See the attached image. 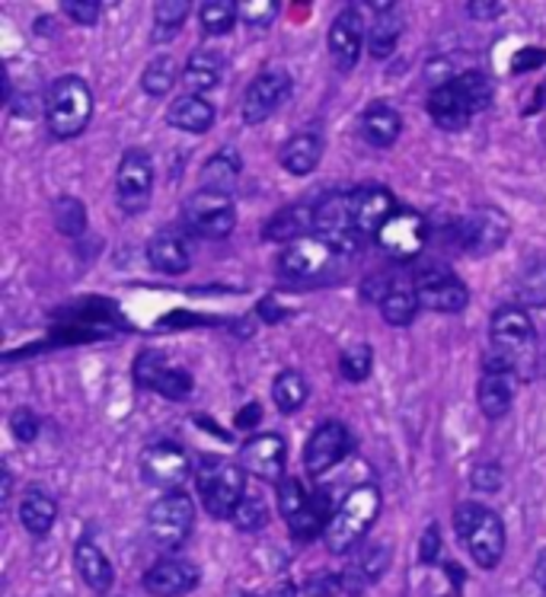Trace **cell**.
Returning a JSON list of instances; mask_svg holds the SVG:
<instances>
[{"mask_svg":"<svg viewBox=\"0 0 546 597\" xmlns=\"http://www.w3.org/2000/svg\"><path fill=\"white\" fill-rule=\"evenodd\" d=\"M352 451V434L342 422H323L317 432L310 434L307 447H303V466L310 476H323L339 461H346V454Z\"/></svg>","mask_w":546,"mask_h":597,"instance_id":"cell-13","label":"cell"},{"mask_svg":"<svg viewBox=\"0 0 546 597\" xmlns=\"http://www.w3.org/2000/svg\"><path fill=\"white\" fill-rule=\"evenodd\" d=\"M307 498H310V492H303V486L298 483V480H285V483L278 486V508H281L285 521H291V517L301 515L303 505H307Z\"/></svg>","mask_w":546,"mask_h":597,"instance_id":"cell-44","label":"cell"},{"mask_svg":"<svg viewBox=\"0 0 546 597\" xmlns=\"http://www.w3.org/2000/svg\"><path fill=\"white\" fill-rule=\"evenodd\" d=\"M176 81H183L179 78V71H176V61L173 58H154L147 68H144V78H141V86H144V93L147 96H166L173 86H176Z\"/></svg>","mask_w":546,"mask_h":597,"instance_id":"cell-37","label":"cell"},{"mask_svg":"<svg viewBox=\"0 0 546 597\" xmlns=\"http://www.w3.org/2000/svg\"><path fill=\"white\" fill-rule=\"evenodd\" d=\"M429 240V224L419 212L410 208H396V215L390 217L378 234V244L390 259H415L422 253V246Z\"/></svg>","mask_w":546,"mask_h":597,"instance_id":"cell-10","label":"cell"},{"mask_svg":"<svg viewBox=\"0 0 546 597\" xmlns=\"http://www.w3.org/2000/svg\"><path fill=\"white\" fill-rule=\"evenodd\" d=\"M387 559H390V549H387V546H374V549L364 553V559L358 563V569H361V575H364L368 581H374V578H381L383 569H387Z\"/></svg>","mask_w":546,"mask_h":597,"instance_id":"cell-49","label":"cell"},{"mask_svg":"<svg viewBox=\"0 0 546 597\" xmlns=\"http://www.w3.org/2000/svg\"><path fill=\"white\" fill-rule=\"evenodd\" d=\"M378 515H381V492H378V486L368 483V486L352 488V492L342 498V505L336 508L327 534H323L329 553L342 556V553L356 549L358 543L364 541V534L374 527Z\"/></svg>","mask_w":546,"mask_h":597,"instance_id":"cell-1","label":"cell"},{"mask_svg":"<svg viewBox=\"0 0 546 597\" xmlns=\"http://www.w3.org/2000/svg\"><path fill=\"white\" fill-rule=\"evenodd\" d=\"M349 212L361 237H378L383 224L396 215V202L381 186H364V189L349 192Z\"/></svg>","mask_w":546,"mask_h":597,"instance_id":"cell-18","label":"cell"},{"mask_svg":"<svg viewBox=\"0 0 546 597\" xmlns=\"http://www.w3.org/2000/svg\"><path fill=\"white\" fill-rule=\"evenodd\" d=\"M220 74H224V58L218 52H195L186 61L183 68V86L189 90L192 96H205L212 93L220 83Z\"/></svg>","mask_w":546,"mask_h":597,"instance_id":"cell-28","label":"cell"},{"mask_svg":"<svg viewBox=\"0 0 546 597\" xmlns=\"http://www.w3.org/2000/svg\"><path fill=\"white\" fill-rule=\"evenodd\" d=\"M320 157H323V141H320L317 132H301V135H295L285 147H281V154H278L281 166H285L288 173H295V176L313 173Z\"/></svg>","mask_w":546,"mask_h":597,"instance_id":"cell-29","label":"cell"},{"mask_svg":"<svg viewBox=\"0 0 546 597\" xmlns=\"http://www.w3.org/2000/svg\"><path fill=\"white\" fill-rule=\"evenodd\" d=\"M332 256L336 249L323 244L320 237H307L291 244L281 256H278V275L281 278H291V281H303V278H317L332 266Z\"/></svg>","mask_w":546,"mask_h":597,"instance_id":"cell-16","label":"cell"},{"mask_svg":"<svg viewBox=\"0 0 546 597\" xmlns=\"http://www.w3.org/2000/svg\"><path fill=\"white\" fill-rule=\"evenodd\" d=\"M55 227L64 237H81L83 227H86V212H83V202L78 198H58L55 202Z\"/></svg>","mask_w":546,"mask_h":597,"instance_id":"cell-41","label":"cell"},{"mask_svg":"<svg viewBox=\"0 0 546 597\" xmlns=\"http://www.w3.org/2000/svg\"><path fill=\"white\" fill-rule=\"evenodd\" d=\"M58 517L55 498H49L42 488H29L20 502V524L27 527L32 537H45L52 531Z\"/></svg>","mask_w":546,"mask_h":597,"instance_id":"cell-31","label":"cell"},{"mask_svg":"<svg viewBox=\"0 0 546 597\" xmlns=\"http://www.w3.org/2000/svg\"><path fill=\"white\" fill-rule=\"evenodd\" d=\"M198 578V566H192L189 559H164L144 572V591L154 597H179L192 591Z\"/></svg>","mask_w":546,"mask_h":597,"instance_id":"cell-20","label":"cell"},{"mask_svg":"<svg viewBox=\"0 0 546 597\" xmlns=\"http://www.w3.org/2000/svg\"><path fill=\"white\" fill-rule=\"evenodd\" d=\"M313 215L317 208L310 205H288L285 212L266 224V240H281V244H298V240H307V234L313 230Z\"/></svg>","mask_w":546,"mask_h":597,"instance_id":"cell-26","label":"cell"},{"mask_svg":"<svg viewBox=\"0 0 546 597\" xmlns=\"http://www.w3.org/2000/svg\"><path fill=\"white\" fill-rule=\"evenodd\" d=\"M244 488V466L218 461V457L208 461V466L202 470V480H198V492H202L205 512L212 517H234L237 505L246 498Z\"/></svg>","mask_w":546,"mask_h":597,"instance_id":"cell-6","label":"cell"},{"mask_svg":"<svg viewBox=\"0 0 546 597\" xmlns=\"http://www.w3.org/2000/svg\"><path fill=\"white\" fill-rule=\"evenodd\" d=\"M371 364H374V354H371L368 346H352L349 352H342V358H339V371H342V378L352 380V383L368 380V374H371Z\"/></svg>","mask_w":546,"mask_h":597,"instance_id":"cell-42","label":"cell"},{"mask_svg":"<svg viewBox=\"0 0 546 597\" xmlns=\"http://www.w3.org/2000/svg\"><path fill=\"white\" fill-rule=\"evenodd\" d=\"M403 132V119L390 103H371L361 115V137L371 147H390Z\"/></svg>","mask_w":546,"mask_h":597,"instance_id":"cell-25","label":"cell"},{"mask_svg":"<svg viewBox=\"0 0 546 597\" xmlns=\"http://www.w3.org/2000/svg\"><path fill=\"white\" fill-rule=\"evenodd\" d=\"M415 295H419L422 307L437 310V313H461L470 300L466 285L447 266H429V269L419 271L415 275Z\"/></svg>","mask_w":546,"mask_h":597,"instance_id":"cell-9","label":"cell"},{"mask_svg":"<svg viewBox=\"0 0 546 597\" xmlns=\"http://www.w3.org/2000/svg\"><path fill=\"white\" fill-rule=\"evenodd\" d=\"M534 578H537V585L546 591V549L537 556V566H534Z\"/></svg>","mask_w":546,"mask_h":597,"instance_id":"cell-57","label":"cell"},{"mask_svg":"<svg viewBox=\"0 0 546 597\" xmlns=\"http://www.w3.org/2000/svg\"><path fill=\"white\" fill-rule=\"evenodd\" d=\"M135 378L141 387L147 390H157L166 400H186L192 393V374L183 371V368H173L166 364L164 354H151L144 352L137 358L135 364Z\"/></svg>","mask_w":546,"mask_h":597,"instance_id":"cell-17","label":"cell"},{"mask_svg":"<svg viewBox=\"0 0 546 597\" xmlns=\"http://www.w3.org/2000/svg\"><path fill=\"white\" fill-rule=\"evenodd\" d=\"M192 463L186 457V451L179 444L169 441H157L141 454V476L157 488H169L176 492V486H183L189 480Z\"/></svg>","mask_w":546,"mask_h":597,"instance_id":"cell-11","label":"cell"},{"mask_svg":"<svg viewBox=\"0 0 546 597\" xmlns=\"http://www.w3.org/2000/svg\"><path fill=\"white\" fill-rule=\"evenodd\" d=\"M313 230H317V237H320L323 244L332 246L336 253H356L361 240H364L356 230V224H352L349 195H342V192L329 195V198H323V202L317 205Z\"/></svg>","mask_w":546,"mask_h":597,"instance_id":"cell-8","label":"cell"},{"mask_svg":"<svg viewBox=\"0 0 546 597\" xmlns=\"http://www.w3.org/2000/svg\"><path fill=\"white\" fill-rule=\"evenodd\" d=\"M240 461H244L246 473L266 480V483H281V473H285V441L278 434H256L249 438L240 451Z\"/></svg>","mask_w":546,"mask_h":597,"instance_id":"cell-19","label":"cell"},{"mask_svg":"<svg viewBox=\"0 0 546 597\" xmlns=\"http://www.w3.org/2000/svg\"><path fill=\"white\" fill-rule=\"evenodd\" d=\"M195 524V505L186 492H166L161 502L147 512V537L157 549H176L183 546Z\"/></svg>","mask_w":546,"mask_h":597,"instance_id":"cell-5","label":"cell"},{"mask_svg":"<svg viewBox=\"0 0 546 597\" xmlns=\"http://www.w3.org/2000/svg\"><path fill=\"white\" fill-rule=\"evenodd\" d=\"M166 122L173 128H183V132H192V135H202L215 125V106L205 100V96H179L173 100L169 109H166Z\"/></svg>","mask_w":546,"mask_h":597,"instance_id":"cell-24","label":"cell"},{"mask_svg":"<svg viewBox=\"0 0 546 597\" xmlns=\"http://www.w3.org/2000/svg\"><path fill=\"white\" fill-rule=\"evenodd\" d=\"M466 10H470V17H476V20H495V17L502 13V3H470Z\"/></svg>","mask_w":546,"mask_h":597,"instance_id":"cell-55","label":"cell"},{"mask_svg":"<svg viewBox=\"0 0 546 597\" xmlns=\"http://www.w3.org/2000/svg\"><path fill=\"white\" fill-rule=\"evenodd\" d=\"M259 419H262V406H259V403H249V406H244V412L237 415V429H256Z\"/></svg>","mask_w":546,"mask_h":597,"instance_id":"cell-54","label":"cell"},{"mask_svg":"<svg viewBox=\"0 0 546 597\" xmlns=\"http://www.w3.org/2000/svg\"><path fill=\"white\" fill-rule=\"evenodd\" d=\"M486 508L483 505H473V502H464L457 512H454V531H457V537H470V531L476 527V521H480V515H483Z\"/></svg>","mask_w":546,"mask_h":597,"instance_id":"cell-50","label":"cell"},{"mask_svg":"<svg viewBox=\"0 0 546 597\" xmlns=\"http://www.w3.org/2000/svg\"><path fill=\"white\" fill-rule=\"evenodd\" d=\"M307 393L310 387L298 371H281L272 383V397L281 412H298L307 403Z\"/></svg>","mask_w":546,"mask_h":597,"instance_id":"cell-36","label":"cell"},{"mask_svg":"<svg viewBox=\"0 0 546 597\" xmlns=\"http://www.w3.org/2000/svg\"><path fill=\"white\" fill-rule=\"evenodd\" d=\"M329 58L332 64L349 74L361 58V42H364V20H361V10L358 7H346L339 10V17L332 20L329 27Z\"/></svg>","mask_w":546,"mask_h":597,"instance_id":"cell-14","label":"cell"},{"mask_svg":"<svg viewBox=\"0 0 546 597\" xmlns=\"http://www.w3.org/2000/svg\"><path fill=\"white\" fill-rule=\"evenodd\" d=\"M518 303L521 307H546V256L530 259L527 269L521 271Z\"/></svg>","mask_w":546,"mask_h":597,"instance_id":"cell-34","label":"cell"},{"mask_svg":"<svg viewBox=\"0 0 546 597\" xmlns=\"http://www.w3.org/2000/svg\"><path fill=\"white\" fill-rule=\"evenodd\" d=\"M147 263L164 275H183L192 266L189 244L176 230H164L147 246Z\"/></svg>","mask_w":546,"mask_h":597,"instance_id":"cell-22","label":"cell"},{"mask_svg":"<svg viewBox=\"0 0 546 597\" xmlns=\"http://www.w3.org/2000/svg\"><path fill=\"white\" fill-rule=\"evenodd\" d=\"M266 521H269L266 502L256 498V495H246L244 502L237 505V512H234V524L240 531H259V527H266Z\"/></svg>","mask_w":546,"mask_h":597,"instance_id":"cell-43","label":"cell"},{"mask_svg":"<svg viewBox=\"0 0 546 597\" xmlns=\"http://www.w3.org/2000/svg\"><path fill=\"white\" fill-rule=\"evenodd\" d=\"M74 563H78V572H81V578L86 581V588H93L96 595H106L112 588V581H115V575H112V563L106 559V553L96 546V543L81 541L78 543V549H74Z\"/></svg>","mask_w":546,"mask_h":597,"instance_id":"cell-27","label":"cell"},{"mask_svg":"<svg viewBox=\"0 0 546 597\" xmlns=\"http://www.w3.org/2000/svg\"><path fill=\"white\" fill-rule=\"evenodd\" d=\"M546 61V49H521L518 58L512 61V71L515 74H524V71H534Z\"/></svg>","mask_w":546,"mask_h":597,"instance_id":"cell-52","label":"cell"},{"mask_svg":"<svg viewBox=\"0 0 546 597\" xmlns=\"http://www.w3.org/2000/svg\"><path fill=\"white\" fill-rule=\"evenodd\" d=\"M259 313L269 320V323H275V320H281V310H275V300L272 298H266L262 300V307H259Z\"/></svg>","mask_w":546,"mask_h":597,"instance_id":"cell-56","label":"cell"},{"mask_svg":"<svg viewBox=\"0 0 546 597\" xmlns=\"http://www.w3.org/2000/svg\"><path fill=\"white\" fill-rule=\"evenodd\" d=\"M10 432L17 434L20 441H35V434H39V415L32 412V409H17L13 415H10Z\"/></svg>","mask_w":546,"mask_h":597,"instance_id":"cell-47","label":"cell"},{"mask_svg":"<svg viewBox=\"0 0 546 597\" xmlns=\"http://www.w3.org/2000/svg\"><path fill=\"white\" fill-rule=\"evenodd\" d=\"M454 86L470 112H483L492 103V81L480 71H466L461 78H454Z\"/></svg>","mask_w":546,"mask_h":597,"instance_id":"cell-39","label":"cell"},{"mask_svg":"<svg viewBox=\"0 0 546 597\" xmlns=\"http://www.w3.org/2000/svg\"><path fill=\"white\" fill-rule=\"evenodd\" d=\"M237 7L230 0H208L202 10H198V20H202V29L208 35H224L234 29V20H237Z\"/></svg>","mask_w":546,"mask_h":597,"instance_id":"cell-40","label":"cell"},{"mask_svg":"<svg viewBox=\"0 0 546 597\" xmlns=\"http://www.w3.org/2000/svg\"><path fill=\"white\" fill-rule=\"evenodd\" d=\"M237 176H240V157H237V151H218L212 161L205 163V169H202L205 189L224 192V195L237 183Z\"/></svg>","mask_w":546,"mask_h":597,"instance_id":"cell-32","label":"cell"},{"mask_svg":"<svg viewBox=\"0 0 546 597\" xmlns=\"http://www.w3.org/2000/svg\"><path fill=\"white\" fill-rule=\"evenodd\" d=\"M291 96V78L285 71H262L244 93V119L259 125Z\"/></svg>","mask_w":546,"mask_h":597,"instance_id":"cell-15","label":"cell"},{"mask_svg":"<svg viewBox=\"0 0 546 597\" xmlns=\"http://www.w3.org/2000/svg\"><path fill=\"white\" fill-rule=\"evenodd\" d=\"M512 234V217L495 205H483L461 220L457 240L470 256H492Z\"/></svg>","mask_w":546,"mask_h":597,"instance_id":"cell-7","label":"cell"},{"mask_svg":"<svg viewBox=\"0 0 546 597\" xmlns=\"http://www.w3.org/2000/svg\"><path fill=\"white\" fill-rule=\"evenodd\" d=\"M544 100H546V86H544Z\"/></svg>","mask_w":546,"mask_h":597,"instance_id":"cell-59","label":"cell"},{"mask_svg":"<svg viewBox=\"0 0 546 597\" xmlns=\"http://www.w3.org/2000/svg\"><path fill=\"white\" fill-rule=\"evenodd\" d=\"M183 224L186 230H192L195 237H205V240H220L234 230L237 224V208H234V198L224 195V192L198 189L195 195L186 198L183 205Z\"/></svg>","mask_w":546,"mask_h":597,"instance_id":"cell-4","label":"cell"},{"mask_svg":"<svg viewBox=\"0 0 546 597\" xmlns=\"http://www.w3.org/2000/svg\"><path fill=\"white\" fill-rule=\"evenodd\" d=\"M240 17H244L246 27L253 29H266L278 17V3H269V0H246L240 7Z\"/></svg>","mask_w":546,"mask_h":597,"instance_id":"cell-46","label":"cell"},{"mask_svg":"<svg viewBox=\"0 0 546 597\" xmlns=\"http://www.w3.org/2000/svg\"><path fill=\"white\" fill-rule=\"evenodd\" d=\"M419 295H415V288H403V285H393V291L383 298L381 303V313L383 320L390 326H410L415 320V313H419Z\"/></svg>","mask_w":546,"mask_h":597,"instance_id":"cell-33","label":"cell"},{"mask_svg":"<svg viewBox=\"0 0 546 597\" xmlns=\"http://www.w3.org/2000/svg\"><path fill=\"white\" fill-rule=\"evenodd\" d=\"M447 575H451V578H454V581H464V578H466L464 569H457V566H454V563H451V566H447Z\"/></svg>","mask_w":546,"mask_h":597,"instance_id":"cell-58","label":"cell"},{"mask_svg":"<svg viewBox=\"0 0 546 597\" xmlns=\"http://www.w3.org/2000/svg\"><path fill=\"white\" fill-rule=\"evenodd\" d=\"M437 553H441V531H437V524H429V527H425V534H422L419 559H422L425 566H432V563L437 559Z\"/></svg>","mask_w":546,"mask_h":597,"instance_id":"cell-51","label":"cell"},{"mask_svg":"<svg viewBox=\"0 0 546 597\" xmlns=\"http://www.w3.org/2000/svg\"><path fill=\"white\" fill-rule=\"evenodd\" d=\"M339 585H342V578L339 575H317V578H310V591L307 595L310 597H327V595H336L339 591Z\"/></svg>","mask_w":546,"mask_h":597,"instance_id":"cell-53","label":"cell"},{"mask_svg":"<svg viewBox=\"0 0 546 597\" xmlns=\"http://www.w3.org/2000/svg\"><path fill=\"white\" fill-rule=\"evenodd\" d=\"M400 32H403V13H396L393 7L390 10H383L381 17L374 20V27H371V54L374 58H387V54L396 49V39H400Z\"/></svg>","mask_w":546,"mask_h":597,"instance_id":"cell-35","label":"cell"},{"mask_svg":"<svg viewBox=\"0 0 546 597\" xmlns=\"http://www.w3.org/2000/svg\"><path fill=\"white\" fill-rule=\"evenodd\" d=\"M429 115L435 119L437 128H444V132H464L466 125H470V109L461 100V93H457V86H454V78L451 83H444V86H437L435 93L429 96Z\"/></svg>","mask_w":546,"mask_h":597,"instance_id":"cell-23","label":"cell"},{"mask_svg":"<svg viewBox=\"0 0 546 597\" xmlns=\"http://www.w3.org/2000/svg\"><path fill=\"white\" fill-rule=\"evenodd\" d=\"M115 189H119V202L125 212H144L151 202V189H154V166L144 151H125V157L119 163V176H115Z\"/></svg>","mask_w":546,"mask_h":597,"instance_id":"cell-12","label":"cell"},{"mask_svg":"<svg viewBox=\"0 0 546 597\" xmlns=\"http://www.w3.org/2000/svg\"><path fill=\"white\" fill-rule=\"evenodd\" d=\"M515 374L508 371H486L483 380H480V409L486 419H502L508 409H512V400H515Z\"/></svg>","mask_w":546,"mask_h":597,"instance_id":"cell-30","label":"cell"},{"mask_svg":"<svg viewBox=\"0 0 546 597\" xmlns=\"http://www.w3.org/2000/svg\"><path fill=\"white\" fill-rule=\"evenodd\" d=\"M466 546H470V556L476 559V566L495 569L502 563V556H505V524H502V517L486 508L476 521V527L470 531Z\"/></svg>","mask_w":546,"mask_h":597,"instance_id":"cell-21","label":"cell"},{"mask_svg":"<svg viewBox=\"0 0 546 597\" xmlns=\"http://www.w3.org/2000/svg\"><path fill=\"white\" fill-rule=\"evenodd\" d=\"M505 483V473L495 461H480L470 473V486L480 488V492H498Z\"/></svg>","mask_w":546,"mask_h":597,"instance_id":"cell-45","label":"cell"},{"mask_svg":"<svg viewBox=\"0 0 546 597\" xmlns=\"http://www.w3.org/2000/svg\"><path fill=\"white\" fill-rule=\"evenodd\" d=\"M93 115V93L90 86L74 78V74H64L52 83V93H49V103H45V119H49V132L55 137H78L86 128Z\"/></svg>","mask_w":546,"mask_h":597,"instance_id":"cell-2","label":"cell"},{"mask_svg":"<svg viewBox=\"0 0 546 597\" xmlns=\"http://www.w3.org/2000/svg\"><path fill=\"white\" fill-rule=\"evenodd\" d=\"M537 332L524 307H498L492 313V352L508 361V368L518 374V364L534 358Z\"/></svg>","mask_w":546,"mask_h":597,"instance_id":"cell-3","label":"cell"},{"mask_svg":"<svg viewBox=\"0 0 546 597\" xmlns=\"http://www.w3.org/2000/svg\"><path fill=\"white\" fill-rule=\"evenodd\" d=\"M186 17H189V3L186 0H161L154 7V39L157 42L173 39L183 29Z\"/></svg>","mask_w":546,"mask_h":597,"instance_id":"cell-38","label":"cell"},{"mask_svg":"<svg viewBox=\"0 0 546 597\" xmlns=\"http://www.w3.org/2000/svg\"><path fill=\"white\" fill-rule=\"evenodd\" d=\"M100 10H103V7H100L96 0H78V3L68 0V3H64V13H68L74 23H81V27H96Z\"/></svg>","mask_w":546,"mask_h":597,"instance_id":"cell-48","label":"cell"}]
</instances>
